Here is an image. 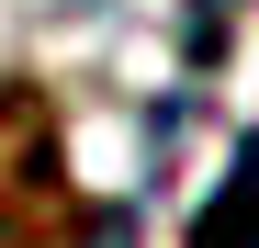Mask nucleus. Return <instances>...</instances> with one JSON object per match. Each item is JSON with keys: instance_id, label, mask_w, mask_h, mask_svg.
Returning a JSON list of instances; mask_svg holds the SVG:
<instances>
[{"instance_id": "nucleus-1", "label": "nucleus", "mask_w": 259, "mask_h": 248, "mask_svg": "<svg viewBox=\"0 0 259 248\" xmlns=\"http://www.w3.org/2000/svg\"><path fill=\"white\" fill-rule=\"evenodd\" d=\"M68 215V147H57V102L12 79L0 91V248H34Z\"/></svg>"}, {"instance_id": "nucleus-2", "label": "nucleus", "mask_w": 259, "mask_h": 248, "mask_svg": "<svg viewBox=\"0 0 259 248\" xmlns=\"http://www.w3.org/2000/svg\"><path fill=\"white\" fill-rule=\"evenodd\" d=\"M192 248H259V124H248L237 158H226V192L192 215Z\"/></svg>"}, {"instance_id": "nucleus-3", "label": "nucleus", "mask_w": 259, "mask_h": 248, "mask_svg": "<svg viewBox=\"0 0 259 248\" xmlns=\"http://www.w3.org/2000/svg\"><path fill=\"white\" fill-rule=\"evenodd\" d=\"M79 248H136V203H91L79 215Z\"/></svg>"}, {"instance_id": "nucleus-4", "label": "nucleus", "mask_w": 259, "mask_h": 248, "mask_svg": "<svg viewBox=\"0 0 259 248\" xmlns=\"http://www.w3.org/2000/svg\"><path fill=\"white\" fill-rule=\"evenodd\" d=\"M79 12H102V0H79Z\"/></svg>"}]
</instances>
